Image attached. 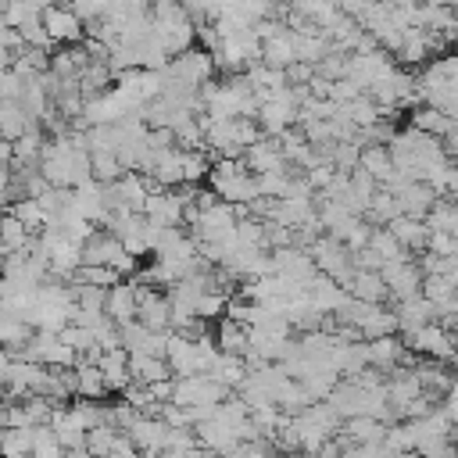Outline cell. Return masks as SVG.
<instances>
[{
  "label": "cell",
  "mask_w": 458,
  "mask_h": 458,
  "mask_svg": "<svg viewBox=\"0 0 458 458\" xmlns=\"http://www.w3.org/2000/svg\"><path fill=\"white\" fill-rule=\"evenodd\" d=\"M293 458H318V454H293Z\"/></svg>",
  "instance_id": "obj_38"
},
{
  "label": "cell",
  "mask_w": 458,
  "mask_h": 458,
  "mask_svg": "<svg viewBox=\"0 0 458 458\" xmlns=\"http://www.w3.org/2000/svg\"><path fill=\"white\" fill-rule=\"evenodd\" d=\"M401 243H404V250L411 254V250H426L429 247V225H426V218H411V215H397L390 225H386Z\"/></svg>",
  "instance_id": "obj_18"
},
{
  "label": "cell",
  "mask_w": 458,
  "mask_h": 458,
  "mask_svg": "<svg viewBox=\"0 0 458 458\" xmlns=\"http://www.w3.org/2000/svg\"><path fill=\"white\" fill-rule=\"evenodd\" d=\"M243 165L250 172H276V168H286V150L279 143V136H261L258 143H250L243 150Z\"/></svg>",
  "instance_id": "obj_10"
},
{
  "label": "cell",
  "mask_w": 458,
  "mask_h": 458,
  "mask_svg": "<svg viewBox=\"0 0 458 458\" xmlns=\"http://www.w3.org/2000/svg\"><path fill=\"white\" fill-rule=\"evenodd\" d=\"M390 458H422L419 451H401V454H390Z\"/></svg>",
  "instance_id": "obj_36"
},
{
  "label": "cell",
  "mask_w": 458,
  "mask_h": 458,
  "mask_svg": "<svg viewBox=\"0 0 458 458\" xmlns=\"http://www.w3.org/2000/svg\"><path fill=\"white\" fill-rule=\"evenodd\" d=\"M75 372H79V397H104L107 394V383H104V372L97 361H75Z\"/></svg>",
  "instance_id": "obj_26"
},
{
  "label": "cell",
  "mask_w": 458,
  "mask_h": 458,
  "mask_svg": "<svg viewBox=\"0 0 458 458\" xmlns=\"http://www.w3.org/2000/svg\"><path fill=\"white\" fill-rule=\"evenodd\" d=\"M104 311L118 322V326H125V322H136V311H140V297H136V283H114L111 290H107V301H104Z\"/></svg>",
  "instance_id": "obj_13"
},
{
  "label": "cell",
  "mask_w": 458,
  "mask_h": 458,
  "mask_svg": "<svg viewBox=\"0 0 458 458\" xmlns=\"http://www.w3.org/2000/svg\"><path fill=\"white\" fill-rule=\"evenodd\" d=\"M390 193L397 197L401 215H411V218H429V211H433L437 200H440V193H437L426 179H408V182L394 186Z\"/></svg>",
  "instance_id": "obj_6"
},
{
  "label": "cell",
  "mask_w": 458,
  "mask_h": 458,
  "mask_svg": "<svg viewBox=\"0 0 458 458\" xmlns=\"http://www.w3.org/2000/svg\"><path fill=\"white\" fill-rule=\"evenodd\" d=\"M451 43L458 47V21H454V29H451Z\"/></svg>",
  "instance_id": "obj_37"
},
{
  "label": "cell",
  "mask_w": 458,
  "mask_h": 458,
  "mask_svg": "<svg viewBox=\"0 0 458 458\" xmlns=\"http://www.w3.org/2000/svg\"><path fill=\"white\" fill-rule=\"evenodd\" d=\"M408 125H415V129H422V132H429V136H444V132L451 129V118H447L440 107L422 104V107H415V111H411Z\"/></svg>",
  "instance_id": "obj_24"
},
{
  "label": "cell",
  "mask_w": 458,
  "mask_h": 458,
  "mask_svg": "<svg viewBox=\"0 0 458 458\" xmlns=\"http://www.w3.org/2000/svg\"><path fill=\"white\" fill-rule=\"evenodd\" d=\"M64 458H93V454H89V447H72V451H64Z\"/></svg>",
  "instance_id": "obj_33"
},
{
  "label": "cell",
  "mask_w": 458,
  "mask_h": 458,
  "mask_svg": "<svg viewBox=\"0 0 458 458\" xmlns=\"http://www.w3.org/2000/svg\"><path fill=\"white\" fill-rule=\"evenodd\" d=\"M43 29H47V36H50V43H79L82 39V18H79V11H72V7H57V4H50V7H43Z\"/></svg>",
  "instance_id": "obj_7"
},
{
  "label": "cell",
  "mask_w": 458,
  "mask_h": 458,
  "mask_svg": "<svg viewBox=\"0 0 458 458\" xmlns=\"http://www.w3.org/2000/svg\"><path fill=\"white\" fill-rule=\"evenodd\" d=\"M129 372H132V379L136 383H161V379H175L172 376V365L165 361V358H157V354H129Z\"/></svg>",
  "instance_id": "obj_19"
},
{
  "label": "cell",
  "mask_w": 458,
  "mask_h": 458,
  "mask_svg": "<svg viewBox=\"0 0 458 458\" xmlns=\"http://www.w3.org/2000/svg\"><path fill=\"white\" fill-rule=\"evenodd\" d=\"M394 315H397V329H401V333H415L419 326L437 322V308H433V301H429L426 293H415V297L397 301Z\"/></svg>",
  "instance_id": "obj_12"
},
{
  "label": "cell",
  "mask_w": 458,
  "mask_h": 458,
  "mask_svg": "<svg viewBox=\"0 0 458 458\" xmlns=\"http://www.w3.org/2000/svg\"><path fill=\"white\" fill-rule=\"evenodd\" d=\"M118 433H122V429H114L111 422L93 426V429L86 433V447H89V454H93V458H107L111 447H114V440H118Z\"/></svg>",
  "instance_id": "obj_29"
},
{
  "label": "cell",
  "mask_w": 458,
  "mask_h": 458,
  "mask_svg": "<svg viewBox=\"0 0 458 458\" xmlns=\"http://www.w3.org/2000/svg\"><path fill=\"white\" fill-rule=\"evenodd\" d=\"M225 397H229V386L218 383L211 372L175 376V386H172V401H175V404H197V408H208V404H222Z\"/></svg>",
  "instance_id": "obj_1"
},
{
  "label": "cell",
  "mask_w": 458,
  "mask_h": 458,
  "mask_svg": "<svg viewBox=\"0 0 458 458\" xmlns=\"http://www.w3.org/2000/svg\"><path fill=\"white\" fill-rule=\"evenodd\" d=\"M344 290L351 297H358V301H369V304H383L390 297V290H386V283H383V276L376 268H358Z\"/></svg>",
  "instance_id": "obj_17"
},
{
  "label": "cell",
  "mask_w": 458,
  "mask_h": 458,
  "mask_svg": "<svg viewBox=\"0 0 458 458\" xmlns=\"http://www.w3.org/2000/svg\"><path fill=\"white\" fill-rule=\"evenodd\" d=\"M365 172H372V179L379 182V186H390L394 182V175H397V165H394V157H390V150H386V143H365L361 147V161H358Z\"/></svg>",
  "instance_id": "obj_16"
},
{
  "label": "cell",
  "mask_w": 458,
  "mask_h": 458,
  "mask_svg": "<svg viewBox=\"0 0 458 458\" xmlns=\"http://www.w3.org/2000/svg\"><path fill=\"white\" fill-rule=\"evenodd\" d=\"M383 444L394 451V454H401V451H415V440H411V426L401 419L397 426H386V433H383Z\"/></svg>",
  "instance_id": "obj_30"
},
{
  "label": "cell",
  "mask_w": 458,
  "mask_h": 458,
  "mask_svg": "<svg viewBox=\"0 0 458 458\" xmlns=\"http://www.w3.org/2000/svg\"><path fill=\"white\" fill-rule=\"evenodd\" d=\"M369 250L386 265V261H397V258H408V250H404V243L390 233V229H383V225H372V240H369Z\"/></svg>",
  "instance_id": "obj_23"
},
{
  "label": "cell",
  "mask_w": 458,
  "mask_h": 458,
  "mask_svg": "<svg viewBox=\"0 0 458 458\" xmlns=\"http://www.w3.org/2000/svg\"><path fill=\"white\" fill-rule=\"evenodd\" d=\"M118 279H122V272H118V268H111V265H79V268H75V276H72V283L100 286V290H111Z\"/></svg>",
  "instance_id": "obj_25"
},
{
  "label": "cell",
  "mask_w": 458,
  "mask_h": 458,
  "mask_svg": "<svg viewBox=\"0 0 458 458\" xmlns=\"http://www.w3.org/2000/svg\"><path fill=\"white\" fill-rule=\"evenodd\" d=\"M215 344H218L222 354L247 358V351H250V326H243V322H236V318H229V315H222V318H218V329H215Z\"/></svg>",
  "instance_id": "obj_14"
},
{
  "label": "cell",
  "mask_w": 458,
  "mask_h": 458,
  "mask_svg": "<svg viewBox=\"0 0 458 458\" xmlns=\"http://www.w3.org/2000/svg\"><path fill=\"white\" fill-rule=\"evenodd\" d=\"M89 168H93V179L97 182H114V179H122L129 168L118 161V154L114 150H89Z\"/></svg>",
  "instance_id": "obj_22"
},
{
  "label": "cell",
  "mask_w": 458,
  "mask_h": 458,
  "mask_svg": "<svg viewBox=\"0 0 458 458\" xmlns=\"http://www.w3.org/2000/svg\"><path fill=\"white\" fill-rule=\"evenodd\" d=\"M7 426V401H0V429Z\"/></svg>",
  "instance_id": "obj_35"
},
{
  "label": "cell",
  "mask_w": 458,
  "mask_h": 458,
  "mask_svg": "<svg viewBox=\"0 0 458 458\" xmlns=\"http://www.w3.org/2000/svg\"><path fill=\"white\" fill-rule=\"evenodd\" d=\"M50 426H54V433H57V440H61L64 451H72V447H86V433H89V426L82 422V415H79L72 404H57Z\"/></svg>",
  "instance_id": "obj_11"
},
{
  "label": "cell",
  "mask_w": 458,
  "mask_h": 458,
  "mask_svg": "<svg viewBox=\"0 0 458 458\" xmlns=\"http://www.w3.org/2000/svg\"><path fill=\"white\" fill-rule=\"evenodd\" d=\"M386 426L390 422H383V419H376V415H354V419H344V437H347V444H379L383 440V433H386Z\"/></svg>",
  "instance_id": "obj_20"
},
{
  "label": "cell",
  "mask_w": 458,
  "mask_h": 458,
  "mask_svg": "<svg viewBox=\"0 0 458 458\" xmlns=\"http://www.w3.org/2000/svg\"><path fill=\"white\" fill-rule=\"evenodd\" d=\"M369 344V361H372V369H379V372H394V369H408V344H401L394 333L390 336H376V340H365Z\"/></svg>",
  "instance_id": "obj_8"
},
{
  "label": "cell",
  "mask_w": 458,
  "mask_h": 458,
  "mask_svg": "<svg viewBox=\"0 0 458 458\" xmlns=\"http://www.w3.org/2000/svg\"><path fill=\"white\" fill-rule=\"evenodd\" d=\"M143 215L154 225H161V229L182 225L186 222V193H182V186H175V190H154L147 197V204H143Z\"/></svg>",
  "instance_id": "obj_3"
},
{
  "label": "cell",
  "mask_w": 458,
  "mask_h": 458,
  "mask_svg": "<svg viewBox=\"0 0 458 458\" xmlns=\"http://www.w3.org/2000/svg\"><path fill=\"white\" fill-rule=\"evenodd\" d=\"M379 276H383V283H386V290H390L394 301H404V297L422 293V279H426L422 268H419V261H411V258L386 261V265L379 268Z\"/></svg>",
  "instance_id": "obj_5"
},
{
  "label": "cell",
  "mask_w": 458,
  "mask_h": 458,
  "mask_svg": "<svg viewBox=\"0 0 458 458\" xmlns=\"http://www.w3.org/2000/svg\"><path fill=\"white\" fill-rule=\"evenodd\" d=\"M100 372H104V383H107V394H122L129 383H132V372H129V351L125 347H114V351H104L100 354Z\"/></svg>",
  "instance_id": "obj_15"
},
{
  "label": "cell",
  "mask_w": 458,
  "mask_h": 458,
  "mask_svg": "<svg viewBox=\"0 0 458 458\" xmlns=\"http://www.w3.org/2000/svg\"><path fill=\"white\" fill-rule=\"evenodd\" d=\"M29 458H64V447H61V440H57V433H54L50 422L36 426V433H32V454Z\"/></svg>",
  "instance_id": "obj_27"
},
{
  "label": "cell",
  "mask_w": 458,
  "mask_h": 458,
  "mask_svg": "<svg viewBox=\"0 0 458 458\" xmlns=\"http://www.w3.org/2000/svg\"><path fill=\"white\" fill-rule=\"evenodd\" d=\"M107 458H143V451L129 440V433H118V440H114V447H111Z\"/></svg>",
  "instance_id": "obj_31"
},
{
  "label": "cell",
  "mask_w": 458,
  "mask_h": 458,
  "mask_svg": "<svg viewBox=\"0 0 458 458\" xmlns=\"http://www.w3.org/2000/svg\"><path fill=\"white\" fill-rule=\"evenodd\" d=\"M29 243H32V229H25L11 211H4L0 215V247L7 254H14V250H25Z\"/></svg>",
  "instance_id": "obj_21"
},
{
  "label": "cell",
  "mask_w": 458,
  "mask_h": 458,
  "mask_svg": "<svg viewBox=\"0 0 458 458\" xmlns=\"http://www.w3.org/2000/svg\"><path fill=\"white\" fill-rule=\"evenodd\" d=\"M7 365H11V351L0 344V376H4V369H7Z\"/></svg>",
  "instance_id": "obj_34"
},
{
  "label": "cell",
  "mask_w": 458,
  "mask_h": 458,
  "mask_svg": "<svg viewBox=\"0 0 458 458\" xmlns=\"http://www.w3.org/2000/svg\"><path fill=\"white\" fill-rule=\"evenodd\" d=\"M129 440L143 451V458H154L157 451H165V437H168V422L161 415H140L129 429Z\"/></svg>",
  "instance_id": "obj_9"
},
{
  "label": "cell",
  "mask_w": 458,
  "mask_h": 458,
  "mask_svg": "<svg viewBox=\"0 0 458 458\" xmlns=\"http://www.w3.org/2000/svg\"><path fill=\"white\" fill-rule=\"evenodd\" d=\"M25 229H43L47 225V215H43V208H39V200H32V197H21V200H11V208H7Z\"/></svg>",
  "instance_id": "obj_28"
},
{
  "label": "cell",
  "mask_w": 458,
  "mask_h": 458,
  "mask_svg": "<svg viewBox=\"0 0 458 458\" xmlns=\"http://www.w3.org/2000/svg\"><path fill=\"white\" fill-rule=\"evenodd\" d=\"M179 82H186V86H193V89H200L204 82H211V75H215V54L211 50H182V54H175L168 64H165Z\"/></svg>",
  "instance_id": "obj_4"
},
{
  "label": "cell",
  "mask_w": 458,
  "mask_h": 458,
  "mask_svg": "<svg viewBox=\"0 0 458 458\" xmlns=\"http://www.w3.org/2000/svg\"><path fill=\"white\" fill-rule=\"evenodd\" d=\"M404 344L411 354L419 358H433V361H454V333L444 322H426L415 333H404Z\"/></svg>",
  "instance_id": "obj_2"
},
{
  "label": "cell",
  "mask_w": 458,
  "mask_h": 458,
  "mask_svg": "<svg viewBox=\"0 0 458 458\" xmlns=\"http://www.w3.org/2000/svg\"><path fill=\"white\" fill-rule=\"evenodd\" d=\"M440 140H444V150L451 154V161H458V122H451V129Z\"/></svg>",
  "instance_id": "obj_32"
}]
</instances>
